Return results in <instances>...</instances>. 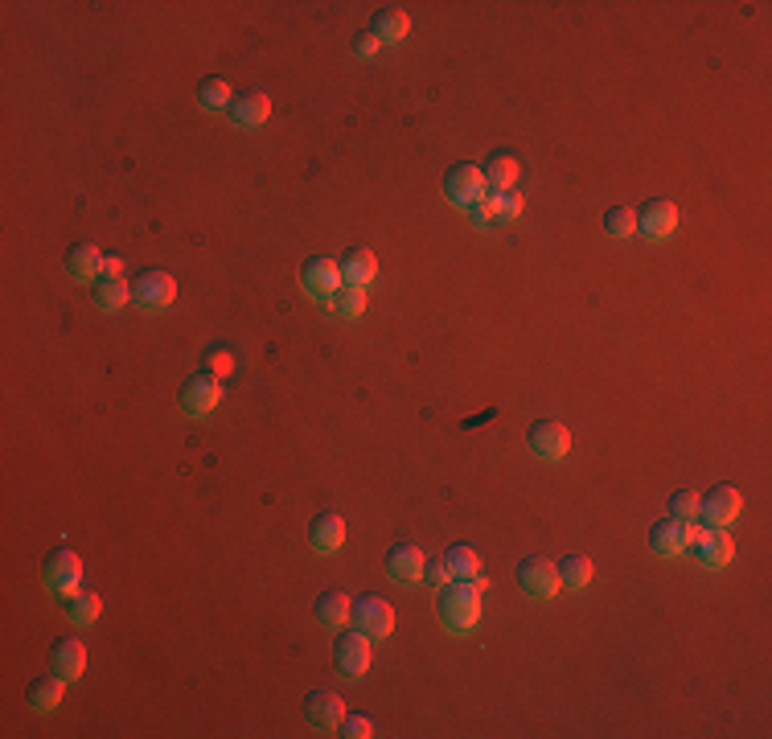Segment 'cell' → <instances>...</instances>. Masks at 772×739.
<instances>
[{
    "label": "cell",
    "mask_w": 772,
    "mask_h": 739,
    "mask_svg": "<svg viewBox=\"0 0 772 739\" xmlns=\"http://www.w3.org/2000/svg\"><path fill=\"white\" fill-rule=\"evenodd\" d=\"M518 588L530 596V600H538V604H547V600H555L559 596V563H551V559H543V555H534V559H526L522 567H518Z\"/></svg>",
    "instance_id": "cell-5"
},
{
    "label": "cell",
    "mask_w": 772,
    "mask_h": 739,
    "mask_svg": "<svg viewBox=\"0 0 772 739\" xmlns=\"http://www.w3.org/2000/svg\"><path fill=\"white\" fill-rule=\"evenodd\" d=\"M444 563H448L452 579H481V559H477L473 547H452L444 555Z\"/></svg>",
    "instance_id": "cell-31"
},
{
    "label": "cell",
    "mask_w": 772,
    "mask_h": 739,
    "mask_svg": "<svg viewBox=\"0 0 772 739\" xmlns=\"http://www.w3.org/2000/svg\"><path fill=\"white\" fill-rule=\"evenodd\" d=\"M637 230H641V235H649L653 243L670 239L674 230H678V206H674V202H649V206L641 210V218H637Z\"/></svg>",
    "instance_id": "cell-18"
},
{
    "label": "cell",
    "mask_w": 772,
    "mask_h": 739,
    "mask_svg": "<svg viewBox=\"0 0 772 739\" xmlns=\"http://www.w3.org/2000/svg\"><path fill=\"white\" fill-rule=\"evenodd\" d=\"M222 403V382L214 374H193L181 382V411L189 419H206Z\"/></svg>",
    "instance_id": "cell-7"
},
{
    "label": "cell",
    "mask_w": 772,
    "mask_h": 739,
    "mask_svg": "<svg viewBox=\"0 0 772 739\" xmlns=\"http://www.w3.org/2000/svg\"><path fill=\"white\" fill-rule=\"evenodd\" d=\"M350 612H354V600L345 592H321L317 604H313L317 625H325V629H345L350 625Z\"/></svg>",
    "instance_id": "cell-21"
},
{
    "label": "cell",
    "mask_w": 772,
    "mask_h": 739,
    "mask_svg": "<svg viewBox=\"0 0 772 739\" xmlns=\"http://www.w3.org/2000/svg\"><path fill=\"white\" fill-rule=\"evenodd\" d=\"M559 583H563V588H571V592H584L592 583V559L588 555H567L559 563Z\"/></svg>",
    "instance_id": "cell-28"
},
{
    "label": "cell",
    "mask_w": 772,
    "mask_h": 739,
    "mask_svg": "<svg viewBox=\"0 0 772 739\" xmlns=\"http://www.w3.org/2000/svg\"><path fill=\"white\" fill-rule=\"evenodd\" d=\"M423 567H428V555H423L415 542H399V547L386 551V575H391L395 583H403V588L423 583Z\"/></svg>",
    "instance_id": "cell-13"
},
{
    "label": "cell",
    "mask_w": 772,
    "mask_h": 739,
    "mask_svg": "<svg viewBox=\"0 0 772 739\" xmlns=\"http://www.w3.org/2000/svg\"><path fill=\"white\" fill-rule=\"evenodd\" d=\"M230 124L235 128H259L267 124V115H272V99H267L263 91H247V95H235V103H230Z\"/></svg>",
    "instance_id": "cell-19"
},
{
    "label": "cell",
    "mask_w": 772,
    "mask_h": 739,
    "mask_svg": "<svg viewBox=\"0 0 772 739\" xmlns=\"http://www.w3.org/2000/svg\"><path fill=\"white\" fill-rule=\"evenodd\" d=\"M522 193H497V226H510L522 218Z\"/></svg>",
    "instance_id": "cell-35"
},
{
    "label": "cell",
    "mask_w": 772,
    "mask_h": 739,
    "mask_svg": "<svg viewBox=\"0 0 772 739\" xmlns=\"http://www.w3.org/2000/svg\"><path fill=\"white\" fill-rule=\"evenodd\" d=\"M350 620H354V629L366 633L370 641H386V637L395 633V608L386 604L382 596H362V600H354Z\"/></svg>",
    "instance_id": "cell-6"
},
{
    "label": "cell",
    "mask_w": 772,
    "mask_h": 739,
    "mask_svg": "<svg viewBox=\"0 0 772 739\" xmlns=\"http://www.w3.org/2000/svg\"><path fill=\"white\" fill-rule=\"evenodd\" d=\"M341 735H345V739H370V735H374V723H370L366 715H345Z\"/></svg>",
    "instance_id": "cell-37"
},
{
    "label": "cell",
    "mask_w": 772,
    "mask_h": 739,
    "mask_svg": "<svg viewBox=\"0 0 772 739\" xmlns=\"http://www.w3.org/2000/svg\"><path fill=\"white\" fill-rule=\"evenodd\" d=\"M87 670V645L79 637H58L50 645V674L66 678V682H79Z\"/></svg>",
    "instance_id": "cell-14"
},
{
    "label": "cell",
    "mask_w": 772,
    "mask_h": 739,
    "mask_svg": "<svg viewBox=\"0 0 772 739\" xmlns=\"http://www.w3.org/2000/svg\"><path fill=\"white\" fill-rule=\"evenodd\" d=\"M62 698H66V678L50 674V678H37V682H29L25 703H29L33 711L50 715V711H58V707H62Z\"/></svg>",
    "instance_id": "cell-22"
},
{
    "label": "cell",
    "mask_w": 772,
    "mask_h": 739,
    "mask_svg": "<svg viewBox=\"0 0 772 739\" xmlns=\"http://www.w3.org/2000/svg\"><path fill=\"white\" fill-rule=\"evenodd\" d=\"M670 518L678 522H690V518H699V493H690V489H678L670 497Z\"/></svg>",
    "instance_id": "cell-33"
},
{
    "label": "cell",
    "mask_w": 772,
    "mask_h": 739,
    "mask_svg": "<svg viewBox=\"0 0 772 739\" xmlns=\"http://www.w3.org/2000/svg\"><path fill=\"white\" fill-rule=\"evenodd\" d=\"M690 538H694V526H690V522L666 518V522H658V526L649 530V551L658 555V559H678V555H686Z\"/></svg>",
    "instance_id": "cell-12"
},
{
    "label": "cell",
    "mask_w": 772,
    "mask_h": 739,
    "mask_svg": "<svg viewBox=\"0 0 772 739\" xmlns=\"http://www.w3.org/2000/svg\"><path fill=\"white\" fill-rule=\"evenodd\" d=\"M485 189L489 185H485V169L481 165H456L444 177V193L452 198V206H460V210H469L473 202H481Z\"/></svg>",
    "instance_id": "cell-9"
},
{
    "label": "cell",
    "mask_w": 772,
    "mask_h": 739,
    "mask_svg": "<svg viewBox=\"0 0 772 739\" xmlns=\"http://www.w3.org/2000/svg\"><path fill=\"white\" fill-rule=\"evenodd\" d=\"M481 596H485V579H448L436 596L440 625L456 637L473 633L481 620Z\"/></svg>",
    "instance_id": "cell-1"
},
{
    "label": "cell",
    "mask_w": 772,
    "mask_h": 739,
    "mask_svg": "<svg viewBox=\"0 0 772 739\" xmlns=\"http://www.w3.org/2000/svg\"><path fill=\"white\" fill-rule=\"evenodd\" d=\"M177 300V280L169 276V271H140L136 284H132V304L140 308V313H165V308Z\"/></svg>",
    "instance_id": "cell-2"
},
{
    "label": "cell",
    "mask_w": 772,
    "mask_h": 739,
    "mask_svg": "<svg viewBox=\"0 0 772 739\" xmlns=\"http://www.w3.org/2000/svg\"><path fill=\"white\" fill-rule=\"evenodd\" d=\"M99 280H124V259L120 255H107L103 259V276Z\"/></svg>",
    "instance_id": "cell-40"
},
{
    "label": "cell",
    "mask_w": 772,
    "mask_h": 739,
    "mask_svg": "<svg viewBox=\"0 0 772 739\" xmlns=\"http://www.w3.org/2000/svg\"><path fill=\"white\" fill-rule=\"evenodd\" d=\"M308 547L317 555H333L345 547V522L337 514H317L313 526H308Z\"/></svg>",
    "instance_id": "cell-20"
},
{
    "label": "cell",
    "mask_w": 772,
    "mask_h": 739,
    "mask_svg": "<svg viewBox=\"0 0 772 739\" xmlns=\"http://www.w3.org/2000/svg\"><path fill=\"white\" fill-rule=\"evenodd\" d=\"M604 230H608L612 239H633V235H637V214L625 210V206H616V210L604 214Z\"/></svg>",
    "instance_id": "cell-32"
},
{
    "label": "cell",
    "mask_w": 772,
    "mask_h": 739,
    "mask_svg": "<svg viewBox=\"0 0 772 739\" xmlns=\"http://www.w3.org/2000/svg\"><path fill=\"white\" fill-rule=\"evenodd\" d=\"M329 308L341 317V321H358L366 313V288H350V284H341L333 296H329Z\"/></svg>",
    "instance_id": "cell-27"
},
{
    "label": "cell",
    "mask_w": 772,
    "mask_h": 739,
    "mask_svg": "<svg viewBox=\"0 0 772 739\" xmlns=\"http://www.w3.org/2000/svg\"><path fill=\"white\" fill-rule=\"evenodd\" d=\"M132 300V284L128 280H99L95 284V304L103 313H120V308Z\"/></svg>",
    "instance_id": "cell-29"
},
{
    "label": "cell",
    "mask_w": 772,
    "mask_h": 739,
    "mask_svg": "<svg viewBox=\"0 0 772 739\" xmlns=\"http://www.w3.org/2000/svg\"><path fill=\"white\" fill-rule=\"evenodd\" d=\"M230 103H235V91H230L226 79H206L198 87V107L202 111H230Z\"/></svg>",
    "instance_id": "cell-30"
},
{
    "label": "cell",
    "mask_w": 772,
    "mask_h": 739,
    "mask_svg": "<svg viewBox=\"0 0 772 739\" xmlns=\"http://www.w3.org/2000/svg\"><path fill=\"white\" fill-rule=\"evenodd\" d=\"M530 448L538 460H563L571 452V432L555 419H538L530 427Z\"/></svg>",
    "instance_id": "cell-15"
},
{
    "label": "cell",
    "mask_w": 772,
    "mask_h": 739,
    "mask_svg": "<svg viewBox=\"0 0 772 739\" xmlns=\"http://www.w3.org/2000/svg\"><path fill=\"white\" fill-rule=\"evenodd\" d=\"M518 177H522V165H518V157H510V152H497V157L485 161V185L493 193H510L518 185Z\"/></svg>",
    "instance_id": "cell-24"
},
{
    "label": "cell",
    "mask_w": 772,
    "mask_h": 739,
    "mask_svg": "<svg viewBox=\"0 0 772 739\" xmlns=\"http://www.w3.org/2000/svg\"><path fill=\"white\" fill-rule=\"evenodd\" d=\"M206 374H214V378H230V374H235V358H230L222 345H214L210 354H206Z\"/></svg>",
    "instance_id": "cell-36"
},
{
    "label": "cell",
    "mask_w": 772,
    "mask_h": 739,
    "mask_svg": "<svg viewBox=\"0 0 772 739\" xmlns=\"http://www.w3.org/2000/svg\"><path fill=\"white\" fill-rule=\"evenodd\" d=\"M333 661L345 678H366L370 670V637L366 633H341L337 645H333Z\"/></svg>",
    "instance_id": "cell-11"
},
{
    "label": "cell",
    "mask_w": 772,
    "mask_h": 739,
    "mask_svg": "<svg viewBox=\"0 0 772 739\" xmlns=\"http://www.w3.org/2000/svg\"><path fill=\"white\" fill-rule=\"evenodd\" d=\"M370 33L378 37V42H386V46H399L403 37L411 33V17H407L403 9H378Z\"/></svg>",
    "instance_id": "cell-25"
},
{
    "label": "cell",
    "mask_w": 772,
    "mask_h": 739,
    "mask_svg": "<svg viewBox=\"0 0 772 739\" xmlns=\"http://www.w3.org/2000/svg\"><path fill=\"white\" fill-rule=\"evenodd\" d=\"M469 222H473L477 230L497 226V193H485L481 202H473V206H469Z\"/></svg>",
    "instance_id": "cell-34"
},
{
    "label": "cell",
    "mask_w": 772,
    "mask_h": 739,
    "mask_svg": "<svg viewBox=\"0 0 772 739\" xmlns=\"http://www.w3.org/2000/svg\"><path fill=\"white\" fill-rule=\"evenodd\" d=\"M378 46H382V42H378V37H374V33H362V37H358V42H354V54H358L362 62H370V58L378 54Z\"/></svg>",
    "instance_id": "cell-38"
},
{
    "label": "cell",
    "mask_w": 772,
    "mask_h": 739,
    "mask_svg": "<svg viewBox=\"0 0 772 739\" xmlns=\"http://www.w3.org/2000/svg\"><path fill=\"white\" fill-rule=\"evenodd\" d=\"M103 251L95 243H74L66 251V271H70V280H79V284H99L103 276Z\"/></svg>",
    "instance_id": "cell-17"
},
{
    "label": "cell",
    "mask_w": 772,
    "mask_h": 739,
    "mask_svg": "<svg viewBox=\"0 0 772 739\" xmlns=\"http://www.w3.org/2000/svg\"><path fill=\"white\" fill-rule=\"evenodd\" d=\"M423 579H428V583H440V588H444V583L452 579V571H448V563L440 559V563H428V567H423Z\"/></svg>",
    "instance_id": "cell-39"
},
{
    "label": "cell",
    "mask_w": 772,
    "mask_h": 739,
    "mask_svg": "<svg viewBox=\"0 0 772 739\" xmlns=\"http://www.w3.org/2000/svg\"><path fill=\"white\" fill-rule=\"evenodd\" d=\"M740 510H744V497L731 485H715L707 497H699V518H703V526H715V530L731 526L740 518Z\"/></svg>",
    "instance_id": "cell-8"
},
{
    "label": "cell",
    "mask_w": 772,
    "mask_h": 739,
    "mask_svg": "<svg viewBox=\"0 0 772 739\" xmlns=\"http://www.w3.org/2000/svg\"><path fill=\"white\" fill-rule=\"evenodd\" d=\"M42 579H46V592L66 600L79 592V583H83V559L74 555V551H50L46 555V567H42Z\"/></svg>",
    "instance_id": "cell-4"
},
{
    "label": "cell",
    "mask_w": 772,
    "mask_h": 739,
    "mask_svg": "<svg viewBox=\"0 0 772 739\" xmlns=\"http://www.w3.org/2000/svg\"><path fill=\"white\" fill-rule=\"evenodd\" d=\"M300 288L313 296V300L329 304V296L341 288V267H337L333 259H325V255H313V259L300 267Z\"/></svg>",
    "instance_id": "cell-10"
},
{
    "label": "cell",
    "mask_w": 772,
    "mask_h": 739,
    "mask_svg": "<svg viewBox=\"0 0 772 739\" xmlns=\"http://www.w3.org/2000/svg\"><path fill=\"white\" fill-rule=\"evenodd\" d=\"M686 555L707 571H723V567H731V559H736V542H731V534L707 526V530H694Z\"/></svg>",
    "instance_id": "cell-3"
},
{
    "label": "cell",
    "mask_w": 772,
    "mask_h": 739,
    "mask_svg": "<svg viewBox=\"0 0 772 739\" xmlns=\"http://www.w3.org/2000/svg\"><path fill=\"white\" fill-rule=\"evenodd\" d=\"M62 612H66V620H70V625L87 629V625H95V620H99V612H103V600H99L95 592H74V596H66V600H62Z\"/></svg>",
    "instance_id": "cell-26"
},
{
    "label": "cell",
    "mask_w": 772,
    "mask_h": 739,
    "mask_svg": "<svg viewBox=\"0 0 772 739\" xmlns=\"http://www.w3.org/2000/svg\"><path fill=\"white\" fill-rule=\"evenodd\" d=\"M304 715H308V723L321 727V731H337L345 723V703L333 690H313V694H308V703H304Z\"/></svg>",
    "instance_id": "cell-16"
},
{
    "label": "cell",
    "mask_w": 772,
    "mask_h": 739,
    "mask_svg": "<svg viewBox=\"0 0 772 739\" xmlns=\"http://www.w3.org/2000/svg\"><path fill=\"white\" fill-rule=\"evenodd\" d=\"M337 267H341V284H350V288H370L374 276H378V259L370 251H362V247L345 255Z\"/></svg>",
    "instance_id": "cell-23"
}]
</instances>
